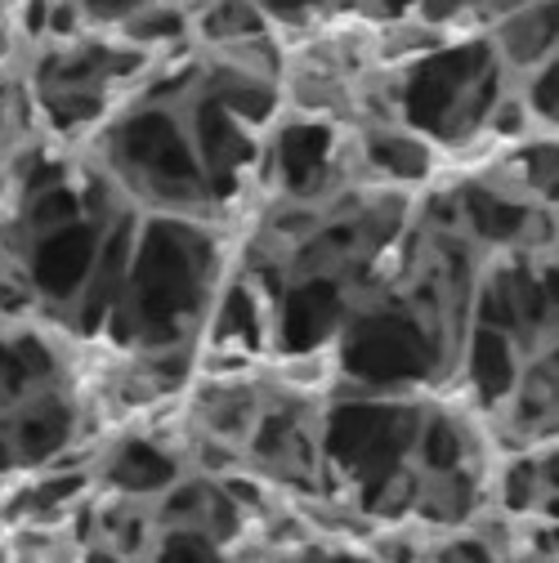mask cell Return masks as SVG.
<instances>
[{"instance_id":"8992f818","label":"cell","mask_w":559,"mask_h":563,"mask_svg":"<svg viewBox=\"0 0 559 563\" xmlns=\"http://www.w3.org/2000/svg\"><path fill=\"white\" fill-rule=\"evenodd\" d=\"M528 121H533V112H528V103H524V95L519 99H497V108H493V117H487V125H493V134H502V139H519L524 130H528Z\"/></svg>"},{"instance_id":"7a4b0ae2","label":"cell","mask_w":559,"mask_h":563,"mask_svg":"<svg viewBox=\"0 0 559 563\" xmlns=\"http://www.w3.org/2000/svg\"><path fill=\"white\" fill-rule=\"evenodd\" d=\"M465 224L479 238H497V242H515L533 229V210L524 201H515L502 188H465Z\"/></svg>"},{"instance_id":"5b68a950","label":"cell","mask_w":559,"mask_h":563,"mask_svg":"<svg viewBox=\"0 0 559 563\" xmlns=\"http://www.w3.org/2000/svg\"><path fill=\"white\" fill-rule=\"evenodd\" d=\"M524 103H528V112H533L537 121H546V125H559V54H555L550 63H541L537 73H533Z\"/></svg>"},{"instance_id":"52a82bcc","label":"cell","mask_w":559,"mask_h":563,"mask_svg":"<svg viewBox=\"0 0 559 563\" xmlns=\"http://www.w3.org/2000/svg\"><path fill=\"white\" fill-rule=\"evenodd\" d=\"M73 5L86 19H130V14H139L144 0H73Z\"/></svg>"},{"instance_id":"3957f363","label":"cell","mask_w":559,"mask_h":563,"mask_svg":"<svg viewBox=\"0 0 559 563\" xmlns=\"http://www.w3.org/2000/svg\"><path fill=\"white\" fill-rule=\"evenodd\" d=\"M368 157L376 170L394 179H421L430 170V144L416 139L412 130H381L368 139Z\"/></svg>"},{"instance_id":"277c9868","label":"cell","mask_w":559,"mask_h":563,"mask_svg":"<svg viewBox=\"0 0 559 563\" xmlns=\"http://www.w3.org/2000/svg\"><path fill=\"white\" fill-rule=\"evenodd\" d=\"M264 32V10L255 0H211L201 14V36H211L216 45H246V36Z\"/></svg>"},{"instance_id":"6da1fadb","label":"cell","mask_w":559,"mask_h":563,"mask_svg":"<svg viewBox=\"0 0 559 563\" xmlns=\"http://www.w3.org/2000/svg\"><path fill=\"white\" fill-rule=\"evenodd\" d=\"M493 54L511 73H537L559 54V0H528L524 10L506 14L493 36Z\"/></svg>"}]
</instances>
